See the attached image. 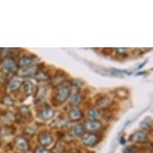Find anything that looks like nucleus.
Listing matches in <instances>:
<instances>
[{
    "mask_svg": "<svg viewBox=\"0 0 153 153\" xmlns=\"http://www.w3.org/2000/svg\"><path fill=\"white\" fill-rule=\"evenodd\" d=\"M143 131H149L152 128V120L150 117H146L140 124Z\"/></svg>",
    "mask_w": 153,
    "mask_h": 153,
    "instance_id": "obj_24",
    "label": "nucleus"
},
{
    "mask_svg": "<svg viewBox=\"0 0 153 153\" xmlns=\"http://www.w3.org/2000/svg\"><path fill=\"white\" fill-rule=\"evenodd\" d=\"M22 84H23V81L21 80V79L18 78H14L11 80L9 81L7 89L10 92L15 93L18 91L20 90Z\"/></svg>",
    "mask_w": 153,
    "mask_h": 153,
    "instance_id": "obj_16",
    "label": "nucleus"
},
{
    "mask_svg": "<svg viewBox=\"0 0 153 153\" xmlns=\"http://www.w3.org/2000/svg\"><path fill=\"white\" fill-rule=\"evenodd\" d=\"M102 140V136L100 133H88L82 139V143L86 147H95Z\"/></svg>",
    "mask_w": 153,
    "mask_h": 153,
    "instance_id": "obj_3",
    "label": "nucleus"
},
{
    "mask_svg": "<svg viewBox=\"0 0 153 153\" xmlns=\"http://www.w3.org/2000/svg\"><path fill=\"white\" fill-rule=\"evenodd\" d=\"M34 153H51V152H50V151L48 150L46 148L38 146V147H36V148H35Z\"/></svg>",
    "mask_w": 153,
    "mask_h": 153,
    "instance_id": "obj_28",
    "label": "nucleus"
},
{
    "mask_svg": "<svg viewBox=\"0 0 153 153\" xmlns=\"http://www.w3.org/2000/svg\"><path fill=\"white\" fill-rule=\"evenodd\" d=\"M68 116L71 121H79L83 118L84 114L83 111L78 107H72L71 108L69 112H68Z\"/></svg>",
    "mask_w": 153,
    "mask_h": 153,
    "instance_id": "obj_13",
    "label": "nucleus"
},
{
    "mask_svg": "<svg viewBox=\"0 0 153 153\" xmlns=\"http://www.w3.org/2000/svg\"><path fill=\"white\" fill-rule=\"evenodd\" d=\"M35 126H28L26 127L25 132L29 135H34V133L35 132V131L37 130V128H35Z\"/></svg>",
    "mask_w": 153,
    "mask_h": 153,
    "instance_id": "obj_29",
    "label": "nucleus"
},
{
    "mask_svg": "<svg viewBox=\"0 0 153 153\" xmlns=\"http://www.w3.org/2000/svg\"><path fill=\"white\" fill-rule=\"evenodd\" d=\"M2 103L7 107H13L15 106V100L9 95H5L2 99Z\"/></svg>",
    "mask_w": 153,
    "mask_h": 153,
    "instance_id": "obj_25",
    "label": "nucleus"
},
{
    "mask_svg": "<svg viewBox=\"0 0 153 153\" xmlns=\"http://www.w3.org/2000/svg\"><path fill=\"white\" fill-rule=\"evenodd\" d=\"M83 98V94L79 91H78L71 96L70 103L73 107H77V105H79L82 102Z\"/></svg>",
    "mask_w": 153,
    "mask_h": 153,
    "instance_id": "obj_20",
    "label": "nucleus"
},
{
    "mask_svg": "<svg viewBox=\"0 0 153 153\" xmlns=\"http://www.w3.org/2000/svg\"><path fill=\"white\" fill-rule=\"evenodd\" d=\"M64 151H65V146L62 144L60 142H58V143L55 144L53 148V153H63Z\"/></svg>",
    "mask_w": 153,
    "mask_h": 153,
    "instance_id": "obj_26",
    "label": "nucleus"
},
{
    "mask_svg": "<svg viewBox=\"0 0 153 153\" xmlns=\"http://www.w3.org/2000/svg\"><path fill=\"white\" fill-rule=\"evenodd\" d=\"M71 94V87L68 84L63 83L61 85L54 88L51 94V102L55 107L62 105L70 98Z\"/></svg>",
    "mask_w": 153,
    "mask_h": 153,
    "instance_id": "obj_1",
    "label": "nucleus"
},
{
    "mask_svg": "<svg viewBox=\"0 0 153 153\" xmlns=\"http://www.w3.org/2000/svg\"><path fill=\"white\" fill-rule=\"evenodd\" d=\"M129 140L136 143H145L149 141V137L144 131L137 130L131 135Z\"/></svg>",
    "mask_w": 153,
    "mask_h": 153,
    "instance_id": "obj_7",
    "label": "nucleus"
},
{
    "mask_svg": "<svg viewBox=\"0 0 153 153\" xmlns=\"http://www.w3.org/2000/svg\"><path fill=\"white\" fill-rule=\"evenodd\" d=\"M69 153H81V152L79 150H78V149H73Z\"/></svg>",
    "mask_w": 153,
    "mask_h": 153,
    "instance_id": "obj_32",
    "label": "nucleus"
},
{
    "mask_svg": "<svg viewBox=\"0 0 153 153\" xmlns=\"http://www.w3.org/2000/svg\"><path fill=\"white\" fill-rule=\"evenodd\" d=\"M95 105L100 108L107 109L111 105V100L110 97L106 94H98L95 96Z\"/></svg>",
    "mask_w": 153,
    "mask_h": 153,
    "instance_id": "obj_8",
    "label": "nucleus"
},
{
    "mask_svg": "<svg viewBox=\"0 0 153 153\" xmlns=\"http://www.w3.org/2000/svg\"><path fill=\"white\" fill-rule=\"evenodd\" d=\"M101 116V112L99 108H91L88 111V120H96Z\"/></svg>",
    "mask_w": 153,
    "mask_h": 153,
    "instance_id": "obj_23",
    "label": "nucleus"
},
{
    "mask_svg": "<svg viewBox=\"0 0 153 153\" xmlns=\"http://www.w3.org/2000/svg\"><path fill=\"white\" fill-rule=\"evenodd\" d=\"M139 152V148H136V146L131 145L126 147L123 149V153H138Z\"/></svg>",
    "mask_w": 153,
    "mask_h": 153,
    "instance_id": "obj_27",
    "label": "nucleus"
},
{
    "mask_svg": "<svg viewBox=\"0 0 153 153\" xmlns=\"http://www.w3.org/2000/svg\"><path fill=\"white\" fill-rule=\"evenodd\" d=\"M15 120H20L21 123H29L32 120L31 111L28 106H21L18 108L17 115H15Z\"/></svg>",
    "mask_w": 153,
    "mask_h": 153,
    "instance_id": "obj_2",
    "label": "nucleus"
},
{
    "mask_svg": "<svg viewBox=\"0 0 153 153\" xmlns=\"http://www.w3.org/2000/svg\"><path fill=\"white\" fill-rule=\"evenodd\" d=\"M120 144H122V145H124L126 143V141H125V139H124V137H121L120 138Z\"/></svg>",
    "mask_w": 153,
    "mask_h": 153,
    "instance_id": "obj_31",
    "label": "nucleus"
},
{
    "mask_svg": "<svg viewBox=\"0 0 153 153\" xmlns=\"http://www.w3.org/2000/svg\"><path fill=\"white\" fill-rule=\"evenodd\" d=\"M21 88H22V91H23V95L24 96V99L27 98L30 95H34V92H35V85L30 81L23 82V84H22Z\"/></svg>",
    "mask_w": 153,
    "mask_h": 153,
    "instance_id": "obj_14",
    "label": "nucleus"
},
{
    "mask_svg": "<svg viewBox=\"0 0 153 153\" xmlns=\"http://www.w3.org/2000/svg\"><path fill=\"white\" fill-rule=\"evenodd\" d=\"M86 132H87V131H86L85 126L83 123H79L77 125H75L74 128V133L75 136L78 137L84 136L86 135Z\"/></svg>",
    "mask_w": 153,
    "mask_h": 153,
    "instance_id": "obj_22",
    "label": "nucleus"
},
{
    "mask_svg": "<svg viewBox=\"0 0 153 153\" xmlns=\"http://www.w3.org/2000/svg\"><path fill=\"white\" fill-rule=\"evenodd\" d=\"M39 71L38 66L31 65L27 68H23L20 71V75L21 76H35V74Z\"/></svg>",
    "mask_w": 153,
    "mask_h": 153,
    "instance_id": "obj_18",
    "label": "nucleus"
},
{
    "mask_svg": "<svg viewBox=\"0 0 153 153\" xmlns=\"http://www.w3.org/2000/svg\"><path fill=\"white\" fill-rule=\"evenodd\" d=\"M36 58L35 55H23L21 57L19 60V63H17L18 67L19 68H27L29 66H31L33 62L35 61V59Z\"/></svg>",
    "mask_w": 153,
    "mask_h": 153,
    "instance_id": "obj_17",
    "label": "nucleus"
},
{
    "mask_svg": "<svg viewBox=\"0 0 153 153\" xmlns=\"http://www.w3.org/2000/svg\"><path fill=\"white\" fill-rule=\"evenodd\" d=\"M112 51L113 50L111 48H104V49H102V53H103V55H109L111 54Z\"/></svg>",
    "mask_w": 153,
    "mask_h": 153,
    "instance_id": "obj_30",
    "label": "nucleus"
},
{
    "mask_svg": "<svg viewBox=\"0 0 153 153\" xmlns=\"http://www.w3.org/2000/svg\"><path fill=\"white\" fill-rule=\"evenodd\" d=\"M34 79L35 80L38 81V82H47V81H49L51 79L50 74L45 71L41 70L39 71L34 76Z\"/></svg>",
    "mask_w": 153,
    "mask_h": 153,
    "instance_id": "obj_19",
    "label": "nucleus"
},
{
    "mask_svg": "<svg viewBox=\"0 0 153 153\" xmlns=\"http://www.w3.org/2000/svg\"><path fill=\"white\" fill-rule=\"evenodd\" d=\"M147 61H148V60H146L145 62H143V64H140V65L139 66L138 69H141V68H143V67H144V65H145L146 63H147Z\"/></svg>",
    "mask_w": 153,
    "mask_h": 153,
    "instance_id": "obj_33",
    "label": "nucleus"
},
{
    "mask_svg": "<svg viewBox=\"0 0 153 153\" xmlns=\"http://www.w3.org/2000/svg\"><path fill=\"white\" fill-rule=\"evenodd\" d=\"M0 121H2L3 123L6 124H10L15 121V115L12 111H4L2 113H0Z\"/></svg>",
    "mask_w": 153,
    "mask_h": 153,
    "instance_id": "obj_15",
    "label": "nucleus"
},
{
    "mask_svg": "<svg viewBox=\"0 0 153 153\" xmlns=\"http://www.w3.org/2000/svg\"><path fill=\"white\" fill-rule=\"evenodd\" d=\"M55 111L48 105L40 106L37 111V116L42 120H51L55 116Z\"/></svg>",
    "mask_w": 153,
    "mask_h": 153,
    "instance_id": "obj_5",
    "label": "nucleus"
},
{
    "mask_svg": "<svg viewBox=\"0 0 153 153\" xmlns=\"http://www.w3.org/2000/svg\"><path fill=\"white\" fill-rule=\"evenodd\" d=\"M3 68L7 72L14 73L17 71L19 67L14 59L11 57H8L3 61Z\"/></svg>",
    "mask_w": 153,
    "mask_h": 153,
    "instance_id": "obj_11",
    "label": "nucleus"
},
{
    "mask_svg": "<svg viewBox=\"0 0 153 153\" xmlns=\"http://www.w3.org/2000/svg\"><path fill=\"white\" fill-rule=\"evenodd\" d=\"M47 95V88L43 85L38 86L34 92V100L35 103H39L44 100Z\"/></svg>",
    "mask_w": 153,
    "mask_h": 153,
    "instance_id": "obj_12",
    "label": "nucleus"
},
{
    "mask_svg": "<svg viewBox=\"0 0 153 153\" xmlns=\"http://www.w3.org/2000/svg\"><path fill=\"white\" fill-rule=\"evenodd\" d=\"M54 137L51 131L48 130L41 131L38 135V142L42 147L46 148L50 146L53 143Z\"/></svg>",
    "mask_w": 153,
    "mask_h": 153,
    "instance_id": "obj_6",
    "label": "nucleus"
},
{
    "mask_svg": "<svg viewBox=\"0 0 153 153\" xmlns=\"http://www.w3.org/2000/svg\"><path fill=\"white\" fill-rule=\"evenodd\" d=\"M115 95L116 97H118L120 100H126L129 96V91L125 88H117L114 91Z\"/></svg>",
    "mask_w": 153,
    "mask_h": 153,
    "instance_id": "obj_21",
    "label": "nucleus"
},
{
    "mask_svg": "<svg viewBox=\"0 0 153 153\" xmlns=\"http://www.w3.org/2000/svg\"><path fill=\"white\" fill-rule=\"evenodd\" d=\"M85 126L86 131H89L92 133H100L103 129L102 122L98 120H88L83 123Z\"/></svg>",
    "mask_w": 153,
    "mask_h": 153,
    "instance_id": "obj_9",
    "label": "nucleus"
},
{
    "mask_svg": "<svg viewBox=\"0 0 153 153\" xmlns=\"http://www.w3.org/2000/svg\"><path fill=\"white\" fill-rule=\"evenodd\" d=\"M67 77H68V75L64 71L58 69V70H56L54 74V76L51 78V84H53L54 88L61 85L65 83V81L67 80Z\"/></svg>",
    "mask_w": 153,
    "mask_h": 153,
    "instance_id": "obj_10",
    "label": "nucleus"
},
{
    "mask_svg": "<svg viewBox=\"0 0 153 153\" xmlns=\"http://www.w3.org/2000/svg\"><path fill=\"white\" fill-rule=\"evenodd\" d=\"M13 145L14 148L20 152H26L27 151L30 150V144L29 142L25 137H23V136H16L13 141Z\"/></svg>",
    "mask_w": 153,
    "mask_h": 153,
    "instance_id": "obj_4",
    "label": "nucleus"
},
{
    "mask_svg": "<svg viewBox=\"0 0 153 153\" xmlns=\"http://www.w3.org/2000/svg\"><path fill=\"white\" fill-rule=\"evenodd\" d=\"M144 74H146L145 71H143V72H138L137 74H136V75H144Z\"/></svg>",
    "mask_w": 153,
    "mask_h": 153,
    "instance_id": "obj_34",
    "label": "nucleus"
}]
</instances>
